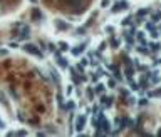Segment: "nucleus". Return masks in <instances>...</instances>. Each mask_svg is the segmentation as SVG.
I'll return each mask as SVG.
<instances>
[{
	"label": "nucleus",
	"mask_w": 161,
	"mask_h": 137,
	"mask_svg": "<svg viewBox=\"0 0 161 137\" xmlns=\"http://www.w3.org/2000/svg\"><path fill=\"white\" fill-rule=\"evenodd\" d=\"M139 104L141 105H146V104H148V99H139Z\"/></svg>",
	"instance_id": "4c0bfd02"
},
{
	"label": "nucleus",
	"mask_w": 161,
	"mask_h": 137,
	"mask_svg": "<svg viewBox=\"0 0 161 137\" xmlns=\"http://www.w3.org/2000/svg\"><path fill=\"white\" fill-rule=\"evenodd\" d=\"M67 4L76 13L84 12V2H82V0H67Z\"/></svg>",
	"instance_id": "f03ea898"
},
{
	"label": "nucleus",
	"mask_w": 161,
	"mask_h": 137,
	"mask_svg": "<svg viewBox=\"0 0 161 137\" xmlns=\"http://www.w3.org/2000/svg\"><path fill=\"white\" fill-rule=\"evenodd\" d=\"M161 95V87L158 90H151V92H148V97H159Z\"/></svg>",
	"instance_id": "412c9836"
},
{
	"label": "nucleus",
	"mask_w": 161,
	"mask_h": 137,
	"mask_svg": "<svg viewBox=\"0 0 161 137\" xmlns=\"http://www.w3.org/2000/svg\"><path fill=\"white\" fill-rule=\"evenodd\" d=\"M87 99L89 100H94V89L92 87H87Z\"/></svg>",
	"instance_id": "b1692460"
},
{
	"label": "nucleus",
	"mask_w": 161,
	"mask_h": 137,
	"mask_svg": "<svg viewBox=\"0 0 161 137\" xmlns=\"http://www.w3.org/2000/svg\"><path fill=\"white\" fill-rule=\"evenodd\" d=\"M159 32H161V25H159Z\"/></svg>",
	"instance_id": "09e8293b"
},
{
	"label": "nucleus",
	"mask_w": 161,
	"mask_h": 137,
	"mask_svg": "<svg viewBox=\"0 0 161 137\" xmlns=\"http://www.w3.org/2000/svg\"><path fill=\"white\" fill-rule=\"evenodd\" d=\"M104 48H106V42H102V44L99 45V50H104Z\"/></svg>",
	"instance_id": "37998d69"
},
{
	"label": "nucleus",
	"mask_w": 161,
	"mask_h": 137,
	"mask_svg": "<svg viewBox=\"0 0 161 137\" xmlns=\"http://www.w3.org/2000/svg\"><path fill=\"white\" fill-rule=\"evenodd\" d=\"M113 30H114V28H113V27H111V25H109V27H106V32H109V33H113Z\"/></svg>",
	"instance_id": "a19ab883"
},
{
	"label": "nucleus",
	"mask_w": 161,
	"mask_h": 137,
	"mask_svg": "<svg viewBox=\"0 0 161 137\" xmlns=\"http://www.w3.org/2000/svg\"><path fill=\"white\" fill-rule=\"evenodd\" d=\"M97 112H99V107H97V105H94V107H92V114H94V115H96Z\"/></svg>",
	"instance_id": "58836bf2"
},
{
	"label": "nucleus",
	"mask_w": 161,
	"mask_h": 137,
	"mask_svg": "<svg viewBox=\"0 0 161 137\" xmlns=\"http://www.w3.org/2000/svg\"><path fill=\"white\" fill-rule=\"evenodd\" d=\"M64 109H65V110H69V112H72V110L76 109V102H74V100H67V104H65Z\"/></svg>",
	"instance_id": "dca6fc26"
},
{
	"label": "nucleus",
	"mask_w": 161,
	"mask_h": 137,
	"mask_svg": "<svg viewBox=\"0 0 161 137\" xmlns=\"http://www.w3.org/2000/svg\"><path fill=\"white\" fill-rule=\"evenodd\" d=\"M129 89H131V90H138V89H139V84L131 79V80H129Z\"/></svg>",
	"instance_id": "aec40b11"
},
{
	"label": "nucleus",
	"mask_w": 161,
	"mask_h": 137,
	"mask_svg": "<svg viewBox=\"0 0 161 137\" xmlns=\"http://www.w3.org/2000/svg\"><path fill=\"white\" fill-rule=\"evenodd\" d=\"M101 130H102L106 135H108V134H111V122L104 119V121H102V124H101Z\"/></svg>",
	"instance_id": "0eeeda50"
},
{
	"label": "nucleus",
	"mask_w": 161,
	"mask_h": 137,
	"mask_svg": "<svg viewBox=\"0 0 161 137\" xmlns=\"http://www.w3.org/2000/svg\"><path fill=\"white\" fill-rule=\"evenodd\" d=\"M25 50V52L27 54H30V55H35V57H40V59H42V57H44V54L40 52L39 48H37V45H34V44H25L24 47H22Z\"/></svg>",
	"instance_id": "f257e3e1"
},
{
	"label": "nucleus",
	"mask_w": 161,
	"mask_h": 137,
	"mask_svg": "<svg viewBox=\"0 0 161 137\" xmlns=\"http://www.w3.org/2000/svg\"><path fill=\"white\" fill-rule=\"evenodd\" d=\"M108 85H109V89H116V80L113 77H108Z\"/></svg>",
	"instance_id": "5701e85b"
},
{
	"label": "nucleus",
	"mask_w": 161,
	"mask_h": 137,
	"mask_svg": "<svg viewBox=\"0 0 161 137\" xmlns=\"http://www.w3.org/2000/svg\"><path fill=\"white\" fill-rule=\"evenodd\" d=\"M106 85L101 84V82H96V87H94V94H104Z\"/></svg>",
	"instance_id": "9d476101"
},
{
	"label": "nucleus",
	"mask_w": 161,
	"mask_h": 137,
	"mask_svg": "<svg viewBox=\"0 0 161 137\" xmlns=\"http://www.w3.org/2000/svg\"><path fill=\"white\" fill-rule=\"evenodd\" d=\"M158 35H159V30H156V28L151 30V37H153V39H158Z\"/></svg>",
	"instance_id": "c756f323"
},
{
	"label": "nucleus",
	"mask_w": 161,
	"mask_h": 137,
	"mask_svg": "<svg viewBox=\"0 0 161 137\" xmlns=\"http://www.w3.org/2000/svg\"><path fill=\"white\" fill-rule=\"evenodd\" d=\"M8 54V50H5V48H2V50H0V55H7Z\"/></svg>",
	"instance_id": "79ce46f5"
},
{
	"label": "nucleus",
	"mask_w": 161,
	"mask_h": 137,
	"mask_svg": "<svg viewBox=\"0 0 161 137\" xmlns=\"http://www.w3.org/2000/svg\"><path fill=\"white\" fill-rule=\"evenodd\" d=\"M56 27L59 28V30H67V28H69V24H64L62 20H56Z\"/></svg>",
	"instance_id": "4468645a"
},
{
	"label": "nucleus",
	"mask_w": 161,
	"mask_h": 137,
	"mask_svg": "<svg viewBox=\"0 0 161 137\" xmlns=\"http://www.w3.org/2000/svg\"><path fill=\"white\" fill-rule=\"evenodd\" d=\"M76 72H77V74H84V65L77 64V65H76Z\"/></svg>",
	"instance_id": "a878e982"
},
{
	"label": "nucleus",
	"mask_w": 161,
	"mask_h": 137,
	"mask_svg": "<svg viewBox=\"0 0 161 137\" xmlns=\"http://www.w3.org/2000/svg\"><path fill=\"white\" fill-rule=\"evenodd\" d=\"M128 100H129V104H136V99H134V97H129Z\"/></svg>",
	"instance_id": "ea45409f"
},
{
	"label": "nucleus",
	"mask_w": 161,
	"mask_h": 137,
	"mask_svg": "<svg viewBox=\"0 0 161 137\" xmlns=\"http://www.w3.org/2000/svg\"><path fill=\"white\" fill-rule=\"evenodd\" d=\"M15 135H27V130H17V132H14Z\"/></svg>",
	"instance_id": "72a5a7b5"
},
{
	"label": "nucleus",
	"mask_w": 161,
	"mask_h": 137,
	"mask_svg": "<svg viewBox=\"0 0 161 137\" xmlns=\"http://www.w3.org/2000/svg\"><path fill=\"white\" fill-rule=\"evenodd\" d=\"M136 27H131V30H129V35H136Z\"/></svg>",
	"instance_id": "c9c22d12"
},
{
	"label": "nucleus",
	"mask_w": 161,
	"mask_h": 137,
	"mask_svg": "<svg viewBox=\"0 0 161 137\" xmlns=\"http://www.w3.org/2000/svg\"><path fill=\"white\" fill-rule=\"evenodd\" d=\"M57 64H59L60 68H67V67H69V62L65 60L64 57H57Z\"/></svg>",
	"instance_id": "9b49d317"
},
{
	"label": "nucleus",
	"mask_w": 161,
	"mask_h": 137,
	"mask_svg": "<svg viewBox=\"0 0 161 137\" xmlns=\"http://www.w3.org/2000/svg\"><path fill=\"white\" fill-rule=\"evenodd\" d=\"M50 77H52V80L56 82L57 85H59V82H60V80H59V75H57V72H56V70H52V72H50Z\"/></svg>",
	"instance_id": "393cba45"
},
{
	"label": "nucleus",
	"mask_w": 161,
	"mask_h": 137,
	"mask_svg": "<svg viewBox=\"0 0 161 137\" xmlns=\"http://www.w3.org/2000/svg\"><path fill=\"white\" fill-rule=\"evenodd\" d=\"M76 32L79 33V35H84V32H86V27H81V28H77Z\"/></svg>",
	"instance_id": "2f4dec72"
},
{
	"label": "nucleus",
	"mask_w": 161,
	"mask_h": 137,
	"mask_svg": "<svg viewBox=\"0 0 161 137\" xmlns=\"http://www.w3.org/2000/svg\"><path fill=\"white\" fill-rule=\"evenodd\" d=\"M124 74H126V77H128L129 80H131V79H133V74H134V67L133 65H126V68H124Z\"/></svg>",
	"instance_id": "1a4fd4ad"
},
{
	"label": "nucleus",
	"mask_w": 161,
	"mask_h": 137,
	"mask_svg": "<svg viewBox=\"0 0 161 137\" xmlns=\"http://www.w3.org/2000/svg\"><path fill=\"white\" fill-rule=\"evenodd\" d=\"M149 84H151V82H149L148 75H146L144 79H143V80L139 82V89H143V90H144V89H148V87H149Z\"/></svg>",
	"instance_id": "ddd939ff"
},
{
	"label": "nucleus",
	"mask_w": 161,
	"mask_h": 137,
	"mask_svg": "<svg viewBox=\"0 0 161 137\" xmlns=\"http://www.w3.org/2000/svg\"><path fill=\"white\" fill-rule=\"evenodd\" d=\"M32 19L34 20H40V19H42V13H40L39 8H34L32 10Z\"/></svg>",
	"instance_id": "f3484780"
},
{
	"label": "nucleus",
	"mask_w": 161,
	"mask_h": 137,
	"mask_svg": "<svg viewBox=\"0 0 161 137\" xmlns=\"http://www.w3.org/2000/svg\"><path fill=\"white\" fill-rule=\"evenodd\" d=\"M49 50H50V52H56V45H54V44H49Z\"/></svg>",
	"instance_id": "e433bc0d"
},
{
	"label": "nucleus",
	"mask_w": 161,
	"mask_h": 137,
	"mask_svg": "<svg viewBox=\"0 0 161 137\" xmlns=\"http://www.w3.org/2000/svg\"><path fill=\"white\" fill-rule=\"evenodd\" d=\"M86 122H87V114H81V115H77V119H76V130L77 132H81V130L86 127Z\"/></svg>",
	"instance_id": "7ed1b4c3"
},
{
	"label": "nucleus",
	"mask_w": 161,
	"mask_h": 137,
	"mask_svg": "<svg viewBox=\"0 0 161 137\" xmlns=\"http://www.w3.org/2000/svg\"><path fill=\"white\" fill-rule=\"evenodd\" d=\"M148 47H149V50H151V52H158V50L161 48V44H158V42H149Z\"/></svg>",
	"instance_id": "f8f14e48"
},
{
	"label": "nucleus",
	"mask_w": 161,
	"mask_h": 137,
	"mask_svg": "<svg viewBox=\"0 0 161 137\" xmlns=\"http://www.w3.org/2000/svg\"><path fill=\"white\" fill-rule=\"evenodd\" d=\"M86 45H87V42H84V44H82V45H79V47H76V48H72V50H71V52H72V55H81V54H82V52H84V50H86Z\"/></svg>",
	"instance_id": "6e6552de"
},
{
	"label": "nucleus",
	"mask_w": 161,
	"mask_h": 137,
	"mask_svg": "<svg viewBox=\"0 0 161 137\" xmlns=\"http://www.w3.org/2000/svg\"><path fill=\"white\" fill-rule=\"evenodd\" d=\"M158 135H161V129H159V130H158Z\"/></svg>",
	"instance_id": "de8ad7c7"
},
{
	"label": "nucleus",
	"mask_w": 161,
	"mask_h": 137,
	"mask_svg": "<svg viewBox=\"0 0 161 137\" xmlns=\"http://www.w3.org/2000/svg\"><path fill=\"white\" fill-rule=\"evenodd\" d=\"M72 90H74V85H67V90H65V92H67V95H71V94H72Z\"/></svg>",
	"instance_id": "473e14b6"
},
{
	"label": "nucleus",
	"mask_w": 161,
	"mask_h": 137,
	"mask_svg": "<svg viewBox=\"0 0 161 137\" xmlns=\"http://www.w3.org/2000/svg\"><path fill=\"white\" fill-rule=\"evenodd\" d=\"M30 2H32V4H37V0H30Z\"/></svg>",
	"instance_id": "49530a36"
},
{
	"label": "nucleus",
	"mask_w": 161,
	"mask_h": 137,
	"mask_svg": "<svg viewBox=\"0 0 161 137\" xmlns=\"http://www.w3.org/2000/svg\"><path fill=\"white\" fill-rule=\"evenodd\" d=\"M29 35H30V28H29L27 25H24L19 32V39L20 40H25V39H29Z\"/></svg>",
	"instance_id": "423d86ee"
},
{
	"label": "nucleus",
	"mask_w": 161,
	"mask_h": 137,
	"mask_svg": "<svg viewBox=\"0 0 161 137\" xmlns=\"http://www.w3.org/2000/svg\"><path fill=\"white\" fill-rule=\"evenodd\" d=\"M79 64H81V65H84V67H86V65L89 64V57H84V59H81V62H79Z\"/></svg>",
	"instance_id": "c85d7f7f"
},
{
	"label": "nucleus",
	"mask_w": 161,
	"mask_h": 137,
	"mask_svg": "<svg viewBox=\"0 0 161 137\" xmlns=\"http://www.w3.org/2000/svg\"><path fill=\"white\" fill-rule=\"evenodd\" d=\"M113 100H114V97L102 95L101 97V105H102V109H104V107H111V105H113Z\"/></svg>",
	"instance_id": "39448f33"
},
{
	"label": "nucleus",
	"mask_w": 161,
	"mask_h": 137,
	"mask_svg": "<svg viewBox=\"0 0 161 137\" xmlns=\"http://www.w3.org/2000/svg\"><path fill=\"white\" fill-rule=\"evenodd\" d=\"M109 5H111V2H109V0H102V2H101V7H102V8H108Z\"/></svg>",
	"instance_id": "cd10ccee"
},
{
	"label": "nucleus",
	"mask_w": 161,
	"mask_h": 137,
	"mask_svg": "<svg viewBox=\"0 0 161 137\" xmlns=\"http://www.w3.org/2000/svg\"><path fill=\"white\" fill-rule=\"evenodd\" d=\"M151 22H153V24H158V22H161V12H154L153 17H151Z\"/></svg>",
	"instance_id": "6ab92c4d"
},
{
	"label": "nucleus",
	"mask_w": 161,
	"mask_h": 137,
	"mask_svg": "<svg viewBox=\"0 0 161 137\" xmlns=\"http://www.w3.org/2000/svg\"><path fill=\"white\" fill-rule=\"evenodd\" d=\"M136 48H138V52L143 54V55H149V54H151V50L146 48V45H139V47H136Z\"/></svg>",
	"instance_id": "2eb2a0df"
},
{
	"label": "nucleus",
	"mask_w": 161,
	"mask_h": 137,
	"mask_svg": "<svg viewBox=\"0 0 161 137\" xmlns=\"http://www.w3.org/2000/svg\"><path fill=\"white\" fill-rule=\"evenodd\" d=\"M8 47H10V48H17V44H15V42H10V45H8Z\"/></svg>",
	"instance_id": "c03bdc74"
},
{
	"label": "nucleus",
	"mask_w": 161,
	"mask_h": 137,
	"mask_svg": "<svg viewBox=\"0 0 161 137\" xmlns=\"http://www.w3.org/2000/svg\"><path fill=\"white\" fill-rule=\"evenodd\" d=\"M119 44H121V42L116 40V39H113V40H111V47H113V48H117V47H119Z\"/></svg>",
	"instance_id": "bb28decb"
},
{
	"label": "nucleus",
	"mask_w": 161,
	"mask_h": 137,
	"mask_svg": "<svg viewBox=\"0 0 161 137\" xmlns=\"http://www.w3.org/2000/svg\"><path fill=\"white\" fill-rule=\"evenodd\" d=\"M0 129H5V122L2 121V119H0Z\"/></svg>",
	"instance_id": "a18cd8bd"
},
{
	"label": "nucleus",
	"mask_w": 161,
	"mask_h": 137,
	"mask_svg": "<svg viewBox=\"0 0 161 137\" xmlns=\"http://www.w3.org/2000/svg\"><path fill=\"white\" fill-rule=\"evenodd\" d=\"M57 45H59V48H60V50H62V52H65V50H69V44H67V42H59V44H57Z\"/></svg>",
	"instance_id": "4be33fe9"
},
{
	"label": "nucleus",
	"mask_w": 161,
	"mask_h": 137,
	"mask_svg": "<svg viewBox=\"0 0 161 137\" xmlns=\"http://www.w3.org/2000/svg\"><path fill=\"white\" fill-rule=\"evenodd\" d=\"M128 7H129L128 0H117L116 4L113 5V8H111V12H113V13H117V12H121V10H126Z\"/></svg>",
	"instance_id": "20e7f679"
},
{
	"label": "nucleus",
	"mask_w": 161,
	"mask_h": 137,
	"mask_svg": "<svg viewBox=\"0 0 161 137\" xmlns=\"http://www.w3.org/2000/svg\"><path fill=\"white\" fill-rule=\"evenodd\" d=\"M151 12L149 8H141V10H138V13H136V17H139V19H143L144 15H148V13Z\"/></svg>",
	"instance_id": "a211bd4d"
},
{
	"label": "nucleus",
	"mask_w": 161,
	"mask_h": 137,
	"mask_svg": "<svg viewBox=\"0 0 161 137\" xmlns=\"http://www.w3.org/2000/svg\"><path fill=\"white\" fill-rule=\"evenodd\" d=\"M146 28H148V30H154V24H153V22L146 24Z\"/></svg>",
	"instance_id": "f704fd0d"
},
{
	"label": "nucleus",
	"mask_w": 161,
	"mask_h": 137,
	"mask_svg": "<svg viewBox=\"0 0 161 137\" xmlns=\"http://www.w3.org/2000/svg\"><path fill=\"white\" fill-rule=\"evenodd\" d=\"M129 24H131V15H128L124 20H123V25H129Z\"/></svg>",
	"instance_id": "7c9ffc66"
}]
</instances>
